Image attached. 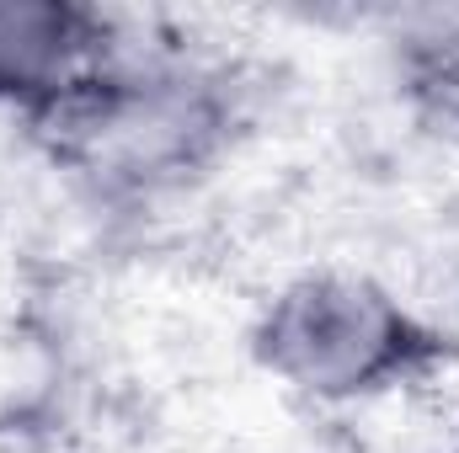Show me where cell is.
I'll return each instance as SVG.
<instances>
[{
  "instance_id": "obj_6",
  "label": "cell",
  "mask_w": 459,
  "mask_h": 453,
  "mask_svg": "<svg viewBox=\"0 0 459 453\" xmlns=\"http://www.w3.org/2000/svg\"><path fill=\"white\" fill-rule=\"evenodd\" d=\"M27 453H65V449H27Z\"/></svg>"
},
{
  "instance_id": "obj_1",
  "label": "cell",
  "mask_w": 459,
  "mask_h": 453,
  "mask_svg": "<svg viewBox=\"0 0 459 453\" xmlns=\"http://www.w3.org/2000/svg\"><path fill=\"white\" fill-rule=\"evenodd\" d=\"M38 128L54 160L97 192L150 198L198 176L230 144L235 91L214 64L123 32L113 59Z\"/></svg>"
},
{
  "instance_id": "obj_2",
  "label": "cell",
  "mask_w": 459,
  "mask_h": 453,
  "mask_svg": "<svg viewBox=\"0 0 459 453\" xmlns=\"http://www.w3.org/2000/svg\"><path fill=\"white\" fill-rule=\"evenodd\" d=\"M251 357L278 389L347 411L422 384L444 363V337L385 278L316 267L256 310Z\"/></svg>"
},
{
  "instance_id": "obj_3",
  "label": "cell",
  "mask_w": 459,
  "mask_h": 453,
  "mask_svg": "<svg viewBox=\"0 0 459 453\" xmlns=\"http://www.w3.org/2000/svg\"><path fill=\"white\" fill-rule=\"evenodd\" d=\"M123 43L113 11L81 0H0V107L48 117Z\"/></svg>"
},
{
  "instance_id": "obj_4",
  "label": "cell",
  "mask_w": 459,
  "mask_h": 453,
  "mask_svg": "<svg viewBox=\"0 0 459 453\" xmlns=\"http://www.w3.org/2000/svg\"><path fill=\"white\" fill-rule=\"evenodd\" d=\"M395 81L417 113L459 133V5H422L395 21Z\"/></svg>"
},
{
  "instance_id": "obj_5",
  "label": "cell",
  "mask_w": 459,
  "mask_h": 453,
  "mask_svg": "<svg viewBox=\"0 0 459 453\" xmlns=\"http://www.w3.org/2000/svg\"><path fill=\"white\" fill-rule=\"evenodd\" d=\"M433 453H459V432H455V438H444V443H438Z\"/></svg>"
}]
</instances>
